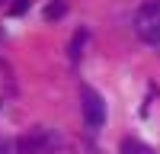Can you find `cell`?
<instances>
[{"label":"cell","mask_w":160,"mask_h":154,"mask_svg":"<svg viewBox=\"0 0 160 154\" xmlns=\"http://www.w3.org/2000/svg\"><path fill=\"white\" fill-rule=\"evenodd\" d=\"M61 138L51 132V128H32L16 141V154H51L58 151Z\"/></svg>","instance_id":"6da1fadb"},{"label":"cell","mask_w":160,"mask_h":154,"mask_svg":"<svg viewBox=\"0 0 160 154\" xmlns=\"http://www.w3.org/2000/svg\"><path fill=\"white\" fill-rule=\"evenodd\" d=\"M64 10H68V0H51V3L45 7V19H61Z\"/></svg>","instance_id":"8992f818"},{"label":"cell","mask_w":160,"mask_h":154,"mask_svg":"<svg viewBox=\"0 0 160 154\" xmlns=\"http://www.w3.org/2000/svg\"><path fill=\"white\" fill-rule=\"evenodd\" d=\"M0 154H16V145L13 141H0Z\"/></svg>","instance_id":"ba28073f"},{"label":"cell","mask_w":160,"mask_h":154,"mask_svg":"<svg viewBox=\"0 0 160 154\" xmlns=\"http://www.w3.org/2000/svg\"><path fill=\"white\" fill-rule=\"evenodd\" d=\"M26 7H29V0H16V3H13V16H19V13H26Z\"/></svg>","instance_id":"52a82bcc"},{"label":"cell","mask_w":160,"mask_h":154,"mask_svg":"<svg viewBox=\"0 0 160 154\" xmlns=\"http://www.w3.org/2000/svg\"><path fill=\"white\" fill-rule=\"evenodd\" d=\"M122 154H154L148 145H141V141H135V138H125L122 141Z\"/></svg>","instance_id":"5b68a950"},{"label":"cell","mask_w":160,"mask_h":154,"mask_svg":"<svg viewBox=\"0 0 160 154\" xmlns=\"http://www.w3.org/2000/svg\"><path fill=\"white\" fill-rule=\"evenodd\" d=\"M80 100H83V122L90 128H99L106 122V103H102V96L93 87H83L80 90Z\"/></svg>","instance_id":"3957f363"},{"label":"cell","mask_w":160,"mask_h":154,"mask_svg":"<svg viewBox=\"0 0 160 154\" xmlns=\"http://www.w3.org/2000/svg\"><path fill=\"white\" fill-rule=\"evenodd\" d=\"M135 26H138V35H141L148 45H157V42H160V0H148V3H141L138 16H135Z\"/></svg>","instance_id":"7a4b0ae2"},{"label":"cell","mask_w":160,"mask_h":154,"mask_svg":"<svg viewBox=\"0 0 160 154\" xmlns=\"http://www.w3.org/2000/svg\"><path fill=\"white\" fill-rule=\"evenodd\" d=\"M83 42H87V29H77L74 42L68 45V51H71V61H74V64L80 61V55H83Z\"/></svg>","instance_id":"277c9868"}]
</instances>
